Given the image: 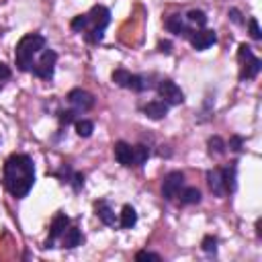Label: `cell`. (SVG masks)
I'll list each match as a JSON object with an SVG mask.
<instances>
[{
	"mask_svg": "<svg viewBox=\"0 0 262 262\" xmlns=\"http://www.w3.org/2000/svg\"><path fill=\"white\" fill-rule=\"evenodd\" d=\"M2 184L14 199H25L35 184V162L29 154H12L2 166Z\"/></svg>",
	"mask_w": 262,
	"mask_h": 262,
	"instance_id": "1",
	"label": "cell"
},
{
	"mask_svg": "<svg viewBox=\"0 0 262 262\" xmlns=\"http://www.w3.org/2000/svg\"><path fill=\"white\" fill-rule=\"evenodd\" d=\"M111 25V10L102 4H94L88 12L78 14L70 20V29L74 33H80L86 43L98 45L104 39V31Z\"/></svg>",
	"mask_w": 262,
	"mask_h": 262,
	"instance_id": "2",
	"label": "cell"
},
{
	"mask_svg": "<svg viewBox=\"0 0 262 262\" xmlns=\"http://www.w3.org/2000/svg\"><path fill=\"white\" fill-rule=\"evenodd\" d=\"M47 41L41 33H27L25 37H20V41L16 43L14 47V61H16V68L20 72H31L37 55L45 49Z\"/></svg>",
	"mask_w": 262,
	"mask_h": 262,
	"instance_id": "3",
	"label": "cell"
},
{
	"mask_svg": "<svg viewBox=\"0 0 262 262\" xmlns=\"http://www.w3.org/2000/svg\"><path fill=\"white\" fill-rule=\"evenodd\" d=\"M207 184L209 190L215 196H227L233 194L237 188V162H229L227 166H217L207 172Z\"/></svg>",
	"mask_w": 262,
	"mask_h": 262,
	"instance_id": "4",
	"label": "cell"
},
{
	"mask_svg": "<svg viewBox=\"0 0 262 262\" xmlns=\"http://www.w3.org/2000/svg\"><path fill=\"white\" fill-rule=\"evenodd\" d=\"M113 154H115V160H117L121 166H125V168H141V166L147 162L151 149H149V145H145V143L131 145V143H127V141H117V143L113 145Z\"/></svg>",
	"mask_w": 262,
	"mask_h": 262,
	"instance_id": "5",
	"label": "cell"
},
{
	"mask_svg": "<svg viewBox=\"0 0 262 262\" xmlns=\"http://www.w3.org/2000/svg\"><path fill=\"white\" fill-rule=\"evenodd\" d=\"M113 82L121 88H127V90H133V92H145V90H151L156 88V84L151 82L154 76H143V74H131L129 70L125 68H117L113 72Z\"/></svg>",
	"mask_w": 262,
	"mask_h": 262,
	"instance_id": "6",
	"label": "cell"
},
{
	"mask_svg": "<svg viewBox=\"0 0 262 262\" xmlns=\"http://www.w3.org/2000/svg\"><path fill=\"white\" fill-rule=\"evenodd\" d=\"M237 63H239V80L246 82V80H254L258 78L260 70H262V61L260 57L252 51L250 45L242 43L237 47Z\"/></svg>",
	"mask_w": 262,
	"mask_h": 262,
	"instance_id": "7",
	"label": "cell"
},
{
	"mask_svg": "<svg viewBox=\"0 0 262 262\" xmlns=\"http://www.w3.org/2000/svg\"><path fill=\"white\" fill-rule=\"evenodd\" d=\"M55 63H57V53L53 49H47L45 47L37 55V59H35V63L31 68V74L35 78H41V80H51L53 74H55Z\"/></svg>",
	"mask_w": 262,
	"mask_h": 262,
	"instance_id": "8",
	"label": "cell"
},
{
	"mask_svg": "<svg viewBox=\"0 0 262 262\" xmlns=\"http://www.w3.org/2000/svg\"><path fill=\"white\" fill-rule=\"evenodd\" d=\"M156 92H158V98H162L168 106H176V104L184 102V92L170 78H160L158 84H156Z\"/></svg>",
	"mask_w": 262,
	"mask_h": 262,
	"instance_id": "9",
	"label": "cell"
},
{
	"mask_svg": "<svg viewBox=\"0 0 262 262\" xmlns=\"http://www.w3.org/2000/svg\"><path fill=\"white\" fill-rule=\"evenodd\" d=\"M182 186H184V172H180V170L168 172L162 178V196L166 201H176V196L182 190Z\"/></svg>",
	"mask_w": 262,
	"mask_h": 262,
	"instance_id": "10",
	"label": "cell"
},
{
	"mask_svg": "<svg viewBox=\"0 0 262 262\" xmlns=\"http://www.w3.org/2000/svg\"><path fill=\"white\" fill-rule=\"evenodd\" d=\"M70 223H72V221H70V217H68L63 211H57V213L53 215V219H51L49 235H47V239H45V248H57L59 237L63 235V231L68 229V225H70Z\"/></svg>",
	"mask_w": 262,
	"mask_h": 262,
	"instance_id": "11",
	"label": "cell"
},
{
	"mask_svg": "<svg viewBox=\"0 0 262 262\" xmlns=\"http://www.w3.org/2000/svg\"><path fill=\"white\" fill-rule=\"evenodd\" d=\"M66 100L70 102L72 111H76L78 115H84V113H88V111L94 106V96H92L90 92L82 90V88H74V90H70L68 96H66Z\"/></svg>",
	"mask_w": 262,
	"mask_h": 262,
	"instance_id": "12",
	"label": "cell"
},
{
	"mask_svg": "<svg viewBox=\"0 0 262 262\" xmlns=\"http://www.w3.org/2000/svg\"><path fill=\"white\" fill-rule=\"evenodd\" d=\"M164 27H166L172 35H176V37H184V39H188V37L196 31L194 27H190V25L186 23L184 14H170V16L164 20Z\"/></svg>",
	"mask_w": 262,
	"mask_h": 262,
	"instance_id": "13",
	"label": "cell"
},
{
	"mask_svg": "<svg viewBox=\"0 0 262 262\" xmlns=\"http://www.w3.org/2000/svg\"><path fill=\"white\" fill-rule=\"evenodd\" d=\"M188 41H190V45H192L196 51H205V49H209L211 45L217 43V35H215V31H211V29H196V31L188 37Z\"/></svg>",
	"mask_w": 262,
	"mask_h": 262,
	"instance_id": "14",
	"label": "cell"
},
{
	"mask_svg": "<svg viewBox=\"0 0 262 262\" xmlns=\"http://www.w3.org/2000/svg\"><path fill=\"white\" fill-rule=\"evenodd\" d=\"M53 176H57L61 182H68L76 192L84 186V174L82 172H76V170H72L70 168V164H63L57 172H53Z\"/></svg>",
	"mask_w": 262,
	"mask_h": 262,
	"instance_id": "15",
	"label": "cell"
},
{
	"mask_svg": "<svg viewBox=\"0 0 262 262\" xmlns=\"http://www.w3.org/2000/svg\"><path fill=\"white\" fill-rule=\"evenodd\" d=\"M168 111H170V106H168L162 98H154V100H149V102H145V104L141 106V113H143L145 117L154 119V121L164 119V117L168 115Z\"/></svg>",
	"mask_w": 262,
	"mask_h": 262,
	"instance_id": "16",
	"label": "cell"
},
{
	"mask_svg": "<svg viewBox=\"0 0 262 262\" xmlns=\"http://www.w3.org/2000/svg\"><path fill=\"white\" fill-rule=\"evenodd\" d=\"M84 242V235H82V231H80V227H76V225H68V229L63 231V235L59 237V244H57V248H68V250H72V248H76V246H80Z\"/></svg>",
	"mask_w": 262,
	"mask_h": 262,
	"instance_id": "17",
	"label": "cell"
},
{
	"mask_svg": "<svg viewBox=\"0 0 262 262\" xmlns=\"http://www.w3.org/2000/svg\"><path fill=\"white\" fill-rule=\"evenodd\" d=\"M94 213H96V217L104 223V225H117L119 223V219L115 217V211H113V207L108 205V201H96L94 203Z\"/></svg>",
	"mask_w": 262,
	"mask_h": 262,
	"instance_id": "18",
	"label": "cell"
},
{
	"mask_svg": "<svg viewBox=\"0 0 262 262\" xmlns=\"http://www.w3.org/2000/svg\"><path fill=\"white\" fill-rule=\"evenodd\" d=\"M176 201L180 205H196V203H201V190L196 186H182Z\"/></svg>",
	"mask_w": 262,
	"mask_h": 262,
	"instance_id": "19",
	"label": "cell"
},
{
	"mask_svg": "<svg viewBox=\"0 0 262 262\" xmlns=\"http://www.w3.org/2000/svg\"><path fill=\"white\" fill-rule=\"evenodd\" d=\"M137 223V213L131 205H123V211H121V217H119V227L121 229H131L133 225Z\"/></svg>",
	"mask_w": 262,
	"mask_h": 262,
	"instance_id": "20",
	"label": "cell"
},
{
	"mask_svg": "<svg viewBox=\"0 0 262 262\" xmlns=\"http://www.w3.org/2000/svg\"><path fill=\"white\" fill-rule=\"evenodd\" d=\"M184 18H186V23H188L190 27H194V29H205V25H207V14H205L203 10H199V8L188 10V12L184 14Z\"/></svg>",
	"mask_w": 262,
	"mask_h": 262,
	"instance_id": "21",
	"label": "cell"
},
{
	"mask_svg": "<svg viewBox=\"0 0 262 262\" xmlns=\"http://www.w3.org/2000/svg\"><path fill=\"white\" fill-rule=\"evenodd\" d=\"M207 145H209V154H211V156H223V154L227 151V145H225V141H223L219 135L209 137Z\"/></svg>",
	"mask_w": 262,
	"mask_h": 262,
	"instance_id": "22",
	"label": "cell"
},
{
	"mask_svg": "<svg viewBox=\"0 0 262 262\" xmlns=\"http://www.w3.org/2000/svg\"><path fill=\"white\" fill-rule=\"evenodd\" d=\"M74 127H76V133L80 137H90L92 131H94V123L90 119H76L74 121Z\"/></svg>",
	"mask_w": 262,
	"mask_h": 262,
	"instance_id": "23",
	"label": "cell"
},
{
	"mask_svg": "<svg viewBox=\"0 0 262 262\" xmlns=\"http://www.w3.org/2000/svg\"><path fill=\"white\" fill-rule=\"evenodd\" d=\"M201 248L207 254H215L217 252V237L215 235H205L203 242H201Z\"/></svg>",
	"mask_w": 262,
	"mask_h": 262,
	"instance_id": "24",
	"label": "cell"
},
{
	"mask_svg": "<svg viewBox=\"0 0 262 262\" xmlns=\"http://www.w3.org/2000/svg\"><path fill=\"white\" fill-rule=\"evenodd\" d=\"M231 151H242V147H244V137L242 135H231L229 137V143H225Z\"/></svg>",
	"mask_w": 262,
	"mask_h": 262,
	"instance_id": "25",
	"label": "cell"
},
{
	"mask_svg": "<svg viewBox=\"0 0 262 262\" xmlns=\"http://www.w3.org/2000/svg\"><path fill=\"white\" fill-rule=\"evenodd\" d=\"M10 76H12V70L6 66V63H2L0 61V90L4 88V84L10 80Z\"/></svg>",
	"mask_w": 262,
	"mask_h": 262,
	"instance_id": "26",
	"label": "cell"
},
{
	"mask_svg": "<svg viewBox=\"0 0 262 262\" xmlns=\"http://www.w3.org/2000/svg\"><path fill=\"white\" fill-rule=\"evenodd\" d=\"M248 27H250V35H252V39H256V41H260L262 39V33H260V27H258V20L252 16L250 20H248Z\"/></svg>",
	"mask_w": 262,
	"mask_h": 262,
	"instance_id": "27",
	"label": "cell"
},
{
	"mask_svg": "<svg viewBox=\"0 0 262 262\" xmlns=\"http://www.w3.org/2000/svg\"><path fill=\"white\" fill-rule=\"evenodd\" d=\"M135 260H162V256H160V254H156V252L139 250V252L135 254Z\"/></svg>",
	"mask_w": 262,
	"mask_h": 262,
	"instance_id": "28",
	"label": "cell"
},
{
	"mask_svg": "<svg viewBox=\"0 0 262 262\" xmlns=\"http://www.w3.org/2000/svg\"><path fill=\"white\" fill-rule=\"evenodd\" d=\"M229 18H231L233 23H237V25H244V18L239 16V12H237L235 8H231V10H229Z\"/></svg>",
	"mask_w": 262,
	"mask_h": 262,
	"instance_id": "29",
	"label": "cell"
},
{
	"mask_svg": "<svg viewBox=\"0 0 262 262\" xmlns=\"http://www.w3.org/2000/svg\"><path fill=\"white\" fill-rule=\"evenodd\" d=\"M160 51H164V53H170V41H160Z\"/></svg>",
	"mask_w": 262,
	"mask_h": 262,
	"instance_id": "30",
	"label": "cell"
}]
</instances>
